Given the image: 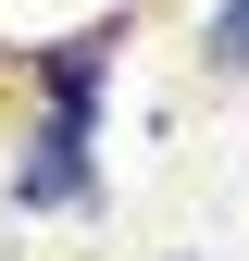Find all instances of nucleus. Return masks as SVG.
<instances>
[{
    "instance_id": "2",
    "label": "nucleus",
    "mask_w": 249,
    "mask_h": 261,
    "mask_svg": "<svg viewBox=\"0 0 249 261\" xmlns=\"http://www.w3.org/2000/svg\"><path fill=\"white\" fill-rule=\"evenodd\" d=\"M112 50H124V25H87V38H50L38 62H25V75H38V112H62V124H100Z\"/></svg>"
},
{
    "instance_id": "1",
    "label": "nucleus",
    "mask_w": 249,
    "mask_h": 261,
    "mask_svg": "<svg viewBox=\"0 0 249 261\" xmlns=\"http://www.w3.org/2000/svg\"><path fill=\"white\" fill-rule=\"evenodd\" d=\"M87 199H100V124L38 112L13 149V212H87Z\"/></svg>"
},
{
    "instance_id": "3",
    "label": "nucleus",
    "mask_w": 249,
    "mask_h": 261,
    "mask_svg": "<svg viewBox=\"0 0 249 261\" xmlns=\"http://www.w3.org/2000/svg\"><path fill=\"white\" fill-rule=\"evenodd\" d=\"M200 62H212V75H249V0H212V25H200Z\"/></svg>"
}]
</instances>
